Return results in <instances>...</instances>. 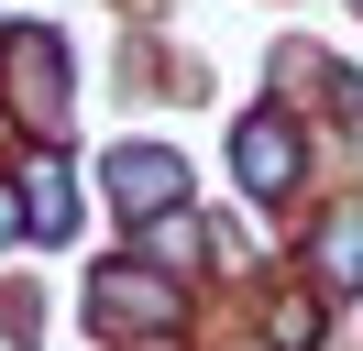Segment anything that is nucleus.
Segmentation results:
<instances>
[{
  "label": "nucleus",
  "instance_id": "1",
  "mask_svg": "<svg viewBox=\"0 0 363 351\" xmlns=\"http://www.w3.org/2000/svg\"><path fill=\"white\" fill-rule=\"evenodd\" d=\"M111 197H121L133 219H155V209H177V197H187V165H177V154H155V143H133V154H111Z\"/></svg>",
  "mask_w": 363,
  "mask_h": 351
},
{
  "label": "nucleus",
  "instance_id": "2",
  "mask_svg": "<svg viewBox=\"0 0 363 351\" xmlns=\"http://www.w3.org/2000/svg\"><path fill=\"white\" fill-rule=\"evenodd\" d=\"M89 318L121 340V329H165V318H177V297H165L155 275H121V263H111V275H99V297H89Z\"/></svg>",
  "mask_w": 363,
  "mask_h": 351
},
{
  "label": "nucleus",
  "instance_id": "3",
  "mask_svg": "<svg viewBox=\"0 0 363 351\" xmlns=\"http://www.w3.org/2000/svg\"><path fill=\"white\" fill-rule=\"evenodd\" d=\"M11 99H23V121H55V99H67V55H55V33H23V44H11Z\"/></svg>",
  "mask_w": 363,
  "mask_h": 351
},
{
  "label": "nucleus",
  "instance_id": "4",
  "mask_svg": "<svg viewBox=\"0 0 363 351\" xmlns=\"http://www.w3.org/2000/svg\"><path fill=\"white\" fill-rule=\"evenodd\" d=\"M231 154H242V187H264V197L297 176V143H286L275 121H242V143H231Z\"/></svg>",
  "mask_w": 363,
  "mask_h": 351
},
{
  "label": "nucleus",
  "instance_id": "5",
  "mask_svg": "<svg viewBox=\"0 0 363 351\" xmlns=\"http://www.w3.org/2000/svg\"><path fill=\"white\" fill-rule=\"evenodd\" d=\"M23 197H33V241H55V231H67V165H55V154H33V176H23Z\"/></svg>",
  "mask_w": 363,
  "mask_h": 351
},
{
  "label": "nucleus",
  "instance_id": "6",
  "mask_svg": "<svg viewBox=\"0 0 363 351\" xmlns=\"http://www.w3.org/2000/svg\"><path fill=\"white\" fill-rule=\"evenodd\" d=\"M143 253H155V263H199L209 241H199V219H155V231H143Z\"/></svg>",
  "mask_w": 363,
  "mask_h": 351
},
{
  "label": "nucleus",
  "instance_id": "7",
  "mask_svg": "<svg viewBox=\"0 0 363 351\" xmlns=\"http://www.w3.org/2000/svg\"><path fill=\"white\" fill-rule=\"evenodd\" d=\"M23 219H33V209H23V187H0V241L23 231Z\"/></svg>",
  "mask_w": 363,
  "mask_h": 351
}]
</instances>
